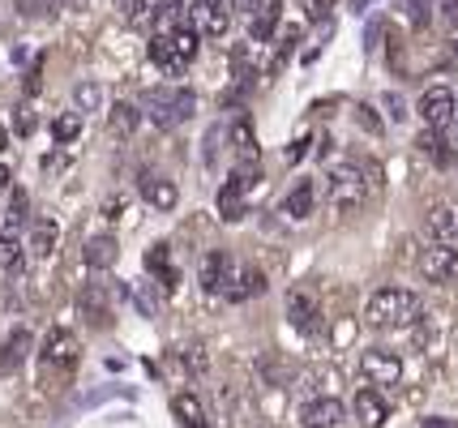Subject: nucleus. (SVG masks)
I'll return each mask as SVG.
<instances>
[{"instance_id":"obj_20","label":"nucleus","mask_w":458,"mask_h":428,"mask_svg":"<svg viewBox=\"0 0 458 428\" xmlns=\"http://www.w3.org/2000/svg\"><path fill=\"white\" fill-rule=\"evenodd\" d=\"M141 103H116L112 112H107V129L116 133V138H133L138 133V124H141Z\"/></svg>"},{"instance_id":"obj_4","label":"nucleus","mask_w":458,"mask_h":428,"mask_svg":"<svg viewBox=\"0 0 458 428\" xmlns=\"http://www.w3.org/2000/svg\"><path fill=\"white\" fill-rule=\"evenodd\" d=\"M369 202V176L356 164H339L330 172V206L339 214H360Z\"/></svg>"},{"instance_id":"obj_16","label":"nucleus","mask_w":458,"mask_h":428,"mask_svg":"<svg viewBox=\"0 0 458 428\" xmlns=\"http://www.w3.org/2000/svg\"><path fill=\"white\" fill-rule=\"evenodd\" d=\"M30 347H35V339H30V330L18 326L4 343H0V373H13V368L26 365V356H30Z\"/></svg>"},{"instance_id":"obj_21","label":"nucleus","mask_w":458,"mask_h":428,"mask_svg":"<svg viewBox=\"0 0 458 428\" xmlns=\"http://www.w3.org/2000/svg\"><path fill=\"white\" fill-rule=\"evenodd\" d=\"M313 202H318V193H313V180H296V189L283 197V214L287 219H309L313 214Z\"/></svg>"},{"instance_id":"obj_3","label":"nucleus","mask_w":458,"mask_h":428,"mask_svg":"<svg viewBox=\"0 0 458 428\" xmlns=\"http://www.w3.org/2000/svg\"><path fill=\"white\" fill-rule=\"evenodd\" d=\"M240 265L232 253H223V248H210L198 265V283L201 291H210V296H223V300H244V287H240Z\"/></svg>"},{"instance_id":"obj_48","label":"nucleus","mask_w":458,"mask_h":428,"mask_svg":"<svg viewBox=\"0 0 458 428\" xmlns=\"http://www.w3.org/2000/svg\"><path fill=\"white\" fill-rule=\"evenodd\" d=\"M4 146H9V133H4V129H0V150H4Z\"/></svg>"},{"instance_id":"obj_30","label":"nucleus","mask_w":458,"mask_h":428,"mask_svg":"<svg viewBox=\"0 0 458 428\" xmlns=\"http://www.w3.org/2000/svg\"><path fill=\"white\" fill-rule=\"evenodd\" d=\"M26 193H21V189H13V193H9V210H4V227H0V231H18L21 223H26Z\"/></svg>"},{"instance_id":"obj_39","label":"nucleus","mask_w":458,"mask_h":428,"mask_svg":"<svg viewBox=\"0 0 458 428\" xmlns=\"http://www.w3.org/2000/svg\"><path fill=\"white\" fill-rule=\"evenodd\" d=\"M184 365L193 368V373H201V368H206V351H201V347H189V351H184Z\"/></svg>"},{"instance_id":"obj_35","label":"nucleus","mask_w":458,"mask_h":428,"mask_svg":"<svg viewBox=\"0 0 458 428\" xmlns=\"http://www.w3.org/2000/svg\"><path fill=\"white\" fill-rule=\"evenodd\" d=\"M381 107L390 112V121L394 124L407 121V112H403V95H394V90H386V95H381Z\"/></svg>"},{"instance_id":"obj_6","label":"nucleus","mask_w":458,"mask_h":428,"mask_svg":"<svg viewBox=\"0 0 458 428\" xmlns=\"http://www.w3.org/2000/svg\"><path fill=\"white\" fill-rule=\"evenodd\" d=\"M258 184V167H236L232 180L223 184L219 193V219L223 223H236L244 219V206H249V189Z\"/></svg>"},{"instance_id":"obj_28","label":"nucleus","mask_w":458,"mask_h":428,"mask_svg":"<svg viewBox=\"0 0 458 428\" xmlns=\"http://www.w3.org/2000/svg\"><path fill=\"white\" fill-rule=\"evenodd\" d=\"M172 35V43H176V52H180V61L184 64H193V56H198V30L193 26H176V30H167Z\"/></svg>"},{"instance_id":"obj_27","label":"nucleus","mask_w":458,"mask_h":428,"mask_svg":"<svg viewBox=\"0 0 458 428\" xmlns=\"http://www.w3.org/2000/svg\"><path fill=\"white\" fill-rule=\"evenodd\" d=\"M150 4H159V0H116L120 18L133 21V26H150V21H155V9H150Z\"/></svg>"},{"instance_id":"obj_22","label":"nucleus","mask_w":458,"mask_h":428,"mask_svg":"<svg viewBox=\"0 0 458 428\" xmlns=\"http://www.w3.org/2000/svg\"><path fill=\"white\" fill-rule=\"evenodd\" d=\"M279 13H283V0H266L258 9V18H249V43H266L275 35L279 26Z\"/></svg>"},{"instance_id":"obj_29","label":"nucleus","mask_w":458,"mask_h":428,"mask_svg":"<svg viewBox=\"0 0 458 428\" xmlns=\"http://www.w3.org/2000/svg\"><path fill=\"white\" fill-rule=\"evenodd\" d=\"M73 103H78L81 116H86V112H99V107H103L99 82H78V90H73Z\"/></svg>"},{"instance_id":"obj_8","label":"nucleus","mask_w":458,"mask_h":428,"mask_svg":"<svg viewBox=\"0 0 458 428\" xmlns=\"http://www.w3.org/2000/svg\"><path fill=\"white\" fill-rule=\"evenodd\" d=\"M420 274L424 283H458V248H450L445 240H437L433 248L420 253Z\"/></svg>"},{"instance_id":"obj_43","label":"nucleus","mask_w":458,"mask_h":428,"mask_svg":"<svg viewBox=\"0 0 458 428\" xmlns=\"http://www.w3.org/2000/svg\"><path fill=\"white\" fill-rule=\"evenodd\" d=\"M47 4H52V13H56V9H73V13H78V9H86L90 0H47Z\"/></svg>"},{"instance_id":"obj_7","label":"nucleus","mask_w":458,"mask_h":428,"mask_svg":"<svg viewBox=\"0 0 458 428\" xmlns=\"http://www.w3.org/2000/svg\"><path fill=\"white\" fill-rule=\"evenodd\" d=\"M81 356V343L73 330H52L47 339H43V373H69V368L78 365Z\"/></svg>"},{"instance_id":"obj_45","label":"nucleus","mask_w":458,"mask_h":428,"mask_svg":"<svg viewBox=\"0 0 458 428\" xmlns=\"http://www.w3.org/2000/svg\"><path fill=\"white\" fill-rule=\"evenodd\" d=\"M424 428H458L454 420H441V415H428V420H424Z\"/></svg>"},{"instance_id":"obj_12","label":"nucleus","mask_w":458,"mask_h":428,"mask_svg":"<svg viewBox=\"0 0 458 428\" xmlns=\"http://www.w3.org/2000/svg\"><path fill=\"white\" fill-rule=\"evenodd\" d=\"M138 189H141V197L155 206V210H163V214H167V210H176V202H180L176 180H167V176L150 172V167H146V172L138 176Z\"/></svg>"},{"instance_id":"obj_44","label":"nucleus","mask_w":458,"mask_h":428,"mask_svg":"<svg viewBox=\"0 0 458 428\" xmlns=\"http://www.w3.org/2000/svg\"><path fill=\"white\" fill-rule=\"evenodd\" d=\"M4 193H13V172L0 164V197H4Z\"/></svg>"},{"instance_id":"obj_26","label":"nucleus","mask_w":458,"mask_h":428,"mask_svg":"<svg viewBox=\"0 0 458 428\" xmlns=\"http://www.w3.org/2000/svg\"><path fill=\"white\" fill-rule=\"evenodd\" d=\"M296 39H300V26H283L279 30V39H275V61L266 64V73H270V78H275L283 64H287V56L296 52Z\"/></svg>"},{"instance_id":"obj_9","label":"nucleus","mask_w":458,"mask_h":428,"mask_svg":"<svg viewBox=\"0 0 458 428\" xmlns=\"http://www.w3.org/2000/svg\"><path fill=\"white\" fill-rule=\"evenodd\" d=\"M287 322H292V330H300V334H313L321 322V305H318V291L313 287H292L287 291Z\"/></svg>"},{"instance_id":"obj_15","label":"nucleus","mask_w":458,"mask_h":428,"mask_svg":"<svg viewBox=\"0 0 458 428\" xmlns=\"http://www.w3.org/2000/svg\"><path fill=\"white\" fill-rule=\"evenodd\" d=\"M356 420L364 428H381L386 420H390V403H386V399H381L373 386H364L356 394Z\"/></svg>"},{"instance_id":"obj_18","label":"nucleus","mask_w":458,"mask_h":428,"mask_svg":"<svg viewBox=\"0 0 458 428\" xmlns=\"http://www.w3.org/2000/svg\"><path fill=\"white\" fill-rule=\"evenodd\" d=\"M424 227H428V236L433 240H450L458 231V210L445 202H433L428 206V214H424Z\"/></svg>"},{"instance_id":"obj_34","label":"nucleus","mask_w":458,"mask_h":428,"mask_svg":"<svg viewBox=\"0 0 458 428\" xmlns=\"http://www.w3.org/2000/svg\"><path fill=\"white\" fill-rule=\"evenodd\" d=\"M433 9H437V4H433V0H407V21H411V26H428V18H433Z\"/></svg>"},{"instance_id":"obj_10","label":"nucleus","mask_w":458,"mask_h":428,"mask_svg":"<svg viewBox=\"0 0 458 428\" xmlns=\"http://www.w3.org/2000/svg\"><path fill=\"white\" fill-rule=\"evenodd\" d=\"M454 90L450 86H428L424 95H420V116L428 129H450L454 124Z\"/></svg>"},{"instance_id":"obj_42","label":"nucleus","mask_w":458,"mask_h":428,"mask_svg":"<svg viewBox=\"0 0 458 428\" xmlns=\"http://www.w3.org/2000/svg\"><path fill=\"white\" fill-rule=\"evenodd\" d=\"M266 4V0H236V9L244 13V18H258V9Z\"/></svg>"},{"instance_id":"obj_40","label":"nucleus","mask_w":458,"mask_h":428,"mask_svg":"<svg viewBox=\"0 0 458 428\" xmlns=\"http://www.w3.org/2000/svg\"><path fill=\"white\" fill-rule=\"evenodd\" d=\"M30 129H35V116H30V107H18V133L26 138Z\"/></svg>"},{"instance_id":"obj_17","label":"nucleus","mask_w":458,"mask_h":428,"mask_svg":"<svg viewBox=\"0 0 458 428\" xmlns=\"http://www.w3.org/2000/svg\"><path fill=\"white\" fill-rule=\"evenodd\" d=\"M81 317L90 322V326H107L112 322V308H107V283H86L81 291Z\"/></svg>"},{"instance_id":"obj_23","label":"nucleus","mask_w":458,"mask_h":428,"mask_svg":"<svg viewBox=\"0 0 458 428\" xmlns=\"http://www.w3.org/2000/svg\"><path fill=\"white\" fill-rule=\"evenodd\" d=\"M81 257H86V265H90V270H107V265H116L120 248H116V240H112V236H90V240H86V248H81Z\"/></svg>"},{"instance_id":"obj_1","label":"nucleus","mask_w":458,"mask_h":428,"mask_svg":"<svg viewBox=\"0 0 458 428\" xmlns=\"http://www.w3.org/2000/svg\"><path fill=\"white\" fill-rule=\"evenodd\" d=\"M416 317H420V300L416 291H407V287H381L364 305V322L373 330H403L411 326Z\"/></svg>"},{"instance_id":"obj_2","label":"nucleus","mask_w":458,"mask_h":428,"mask_svg":"<svg viewBox=\"0 0 458 428\" xmlns=\"http://www.w3.org/2000/svg\"><path fill=\"white\" fill-rule=\"evenodd\" d=\"M141 112L159 124V129H176V124H184L198 112V95L184 90V86H155V90H146Z\"/></svg>"},{"instance_id":"obj_19","label":"nucleus","mask_w":458,"mask_h":428,"mask_svg":"<svg viewBox=\"0 0 458 428\" xmlns=\"http://www.w3.org/2000/svg\"><path fill=\"white\" fill-rule=\"evenodd\" d=\"M150 61L159 64L167 78H180V73L189 69V64L180 61V52H176V43H172V35H155V39H150Z\"/></svg>"},{"instance_id":"obj_14","label":"nucleus","mask_w":458,"mask_h":428,"mask_svg":"<svg viewBox=\"0 0 458 428\" xmlns=\"http://www.w3.org/2000/svg\"><path fill=\"white\" fill-rule=\"evenodd\" d=\"M56 240H60L56 219H39V223L30 227V236H26V257L30 262H47L56 253Z\"/></svg>"},{"instance_id":"obj_5","label":"nucleus","mask_w":458,"mask_h":428,"mask_svg":"<svg viewBox=\"0 0 458 428\" xmlns=\"http://www.w3.org/2000/svg\"><path fill=\"white\" fill-rule=\"evenodd\" d=\"M232 18H236V0H193L189 9V26L206 39H223L232 30Z\"/></svg>"},{"instance_id":"obj_24","label":"nucleus","mask_w":458,"mask_h":428,"mask_svg":"<svg viewBox=\"0 0 458 428\" xmlns=\"http://www.w3.org/2000/svg\"><path fill=\"white\" fill-rule=\"evenodd\" d=\"M146 270H150V274H159V283H163V291H172V287H176V270H172V248L163 245H150L146 248Z\"/></svg>"},{"instance_id":"obj_47","label":"nucleus","mask_w":458,"mask_h":428,"mask_svg":"<svg viewBox=\"0 0 458 428\" xmlns=\"http://www.w3.org/2000/svg\"><path fill=\"white\" fill-rule=\"evenodd\" d=\"M369 4H377V0H352V13H364Z\"/></svg>"},{"instance_id":"obj_25","label":"nucleus","mask_w":458,"mask_h":428,"mask_svg":"<svg viewBox=\"0 0 458 428\" xmlns=\"http://www.w3.org/2000/svg\"><path fill=\"white\" fill-rule=\"evenodd\" d=\"M172 411H176V420L184 428H210L206 424V407H201L198 394H176V399H172Z\"/></svg>"},{"instance_id":"obj_32","label":"nucleus","mask_w":458,"mask_h":428,"mask_svg":"<svg viewBox=\"0 0 458 428\" xmlns=\"http://www.w3.org/2000/svg\"><path fill=\"white\" fill-rule=\"evenodd\" d=\"M180 13H184V9H180V0H159V4H155V26H159V35L176 30Z\"/></svg>"},{"instance_id":"obj_33","label":"nucleus","mask_w":458,"mask_h":428,"mask_svg":"<svg viewBox=\"0 0 458 428\" xmlns=\"http://www.w3.org/2000/svg\"><path fill=\"white\" fill-rule=\"evenodd\" d=\"M26 257V245L18 240V231H0V265H18Z\"/></svg>"},{"instance_id":"obj_37","label":"nucleus","mask_w":458,"mask_h":428,"mask_svg":"<svg viewBox=\"0 0 458 428\" xmlns=\"http://www.w3.org/2000/svg\"><path fill=\"white\" fill-rule=\"evenodd\" d=\"M21 4V13H26V18H47V13H52V4H47V0H18Z\"/></svg>"},{"instance_id":"obj_46","label":"nucleus","mask_w":458,"mask_h":428,"mask_svg":"<svg viewBox=\"0 0 458 428\" xmlns=\"http://www.w3.org/2000/svg\"><path fill=\"white\" fill-rule=\"evenodd\" d=\"M450 47H454V56H458V18H450Z\"/></svg>"},{"instance_id":"obj_36","label":"nucleus","mask_w":458,"mask_h":428,"mask_svg":"<svg viewBox=\"0 0 458 428\" xmlns=\"http://www.w3.org/2000/svg\"><path fill=\"white\" fill-rule=\"evenodd\" d=\"M300 4H304V18L309 21H321L330 9H335V0H300Z\"/></svg>"},{"instance_id":"obj_13","label":"nucleus","mask_w":458,"mask_h":428,"mask_svg":"<svg viewBox=\"0 0 458 428\" xmlns=\"http://www.w3.org/2000/svg\"><path fill=\"white\" fill-rule=\"evenodd\" d=\"M343 420H347V407L339 399H309L300 407V424L304 428H339Z\"/></svg>"},{"instance_id":"obj_31","label":"nucleus","mask_w":458,"mask_h":428,"mask_svg":"<svg viewBox=\"0 0 458 428\" xmlns=\"http://www.w3.org/2000/svg\"><path fill=\"white\" fill-rule=\"evenodd\" d=\"M78 133H81V112H64V116H56V121H52V138H56L60 146L73 142Z\"/></svg>"},{"instance_id":"obj_38","label":"nucleus","mask_w":458,"mask_h":428,"mask_svg":"<svg viewBox=\"0 0 458 428\" xmlns=\"http://www.w3.org/2000/svg\"><path fill=\"white\" fill-rule=\"evenodd\" d=\"M261 287L266 283H261L258 270H244V296H261Z\"/></svg>"},{"instance_id":"obj_11","label":"nucleus","mask_w":458,"mask_h":428,"mask_svg":"<svg viewBox=\"0 0 458 428\" xmlns=\"http://www.w3.org/2000/svg\"><path fill=\"white\" fill-rule=\"evenodd\" d=\"M360 368H364V377H369L373 386H399L403 382V360L394 351H381V347L364 351V356H360Z\"/></svg>"},{"instance_id":"obj_41","label":"nucleus","mask_w":458,"mask_h":428,"mask_svg":"<svg viewBox=\"0 0 458 428\" xmlns=\"http://www.w3.org/2000/svg\"><path fill=\"white\" fill-rule=\"evenodd\" d=\"M433 4H437V13H441L445 21L458 18V0H433Z\"/></svg>"},{"instance_id":"obj_49","label":"nucleus","mask_w":458,"mask_h":428,"mask_svg":"<svg viewBox=\"0 0 458 428\" xmlns=\"http://www.w3.org/2000/svg\"><path fill=\"white\" fill-rule=\"evenodd\" d=\"M454 124H458V99H454Z\"/></svg>"}]
</instances>
